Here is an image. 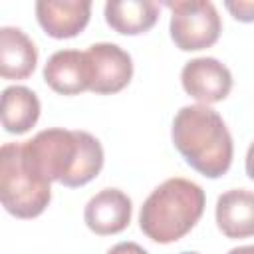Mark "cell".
<instances>
[{"mask_svg":"<svg viewBox=\"0 0 254 254\" xmlns=\"http://www.w3.org/2000/svg\"><path fill=\"white\" fill-rule=\"evenodd\" d=\"M26 163L48 183L77 189L103 169V147L87 131L52 127L22 143Z\"/></svg>","mask_w":254,"mask_h":254,"instance_id":"obj_1","label":"cell"},{"mask_svg":"<svg viewBox=\"0 0 254 254\" xmlns=\"http://www.w3.org/2000/svg\"><path fill=\"white\" fill-rule=\"evenodd\" d=\"M171 137L183 159L202 177L218 179L232 165V135L224 119L208 105L181 107L173 119Z\"/></svg>","mask_w":254,"mask_h":254,"instance_id":"obj_2","label":"cell"},{"mask_svg":"<svg viewBox=\"0 0 254 254\" xmlns=\"http://www.w3.org/2000/svg\"><path fill=\"white\" fill-rule=\"evenodd\" d=\"M204 190L183 177L161 183L139 212L141 232L159 244H171L189 234L204 212Z\"/></svg>","mask_w":254,"mask_h":254,"instance_id":"obj_3","label":"cell"},{"mask_svg":"<svg viewBox=\"0 0 254 254\" xmlns=\"http://www.w3.org/2000/svg\"><path fill=\"white\" fill-rule=\"evenodd\" d=\"M52 183L44 181L26 163L22 143H6L0 149V200L16 218L40 216L52 200Z\"/></svg>","mask_w":254,"mask_h":254,"instance_id":"obj_4","label":"cell"},{"mask_svg":"<svg viewBox=\"0 0 254 254\" xmlns=\"http://www.w3.org/2000/svg\"><path fill=\"white\" fill-rule=\"evenodd\" d=\"M171 10V40L183 52H196L218 42L222 22L216 6L206 0H175L165 2Z\"/></svg>","mask_w":254,"mask_h":254,"instance_id":"obj_5","label":"cell"},{"mask_svg":"<svg viewBox=\"0 0 254 254\" xmlns=\"http://www.w3.org/2000/svg\"><path fill=\"white\" fill-rule=\"evenodd\" d=\"M85 54L91 71L89 91L109 95L127 87L133 77V60L123 48H119L117 44L99 42L89 46Z\"/></svg>","mask_w":254,"mask_h":254,"instance_id":"obj_6","label":"cell"},{"mask_svg":"<svg viewBox=\"0 0 254 254\" xmlns=\"http://www.w3.org/2000/svg\"><path fill=\"white\" fill-rule=\"evenodd\" d=\"M183 89L202 105L218 103L232 89L230 69L216 58H194L183 65Z\"/></svg>","mask_w":254,"mask_h":254,"instance_id":"obj_7","label":"cell"},{"mask_svg":"<svg viewBox=\"0 0 254 254\" xmlns=\"http://www.w3.org/2000/svg\"><path fill=\"white\" fill-rule=\"evenodd\" d=\"M91 16L89 0H38L36 18L42 30L56 38L67 40L81 34Z\"/></svg>","mask_w":254,"mask_h":254,"instance_id":"obj_8","label":"cell"},{"mask_svg":"<svg viewBox=\"0 0 254 254\" xmlns=\"http://www.w3.org/2000/svg\"><path fill=\"white\" fill-rule=\"evenodd\" d=\"M131 198L119 189H103L93 194L83 210L87 228L99 236H109L125 230L131 222Z\"/></svg>","mask_w":254,"mask_h":254,"instance_id":"obj_9","label":"cell"},{"mask_svg":"<svg viewBox=\"0 0 254 254\" xmlns=\"http://www.w3.org/2000/svg\"><path fill=\"white\" fill-rule=\"evenodd\" d=\"M46 83L60 95H77L91 87L89 60L79 50H60L44 65Z\"/></svg>","mask_w":254,"mask_h":254,"instance_id":"obj_10","label":"cell"},{"mask_svg":"<svg viewBox=\"0 0 254 254\" xmlns=\"http://www.w3.org/2000/svg\"><path fill=\"white\" fill-rule=\"evenodd\" d=\"M216 224L226 238L254 236V192L232 189L216 200Z\"/></svg>","mask_w":254,"mask_h":254,"instance_id":"obj_11","label":"cell"},{"mask_svg":"<svg viewBox=\"0 0 254 254\" xmlns=\"http://www.w3.org/2000/svg\"><path fill=\"white\" fill-rule=\"evenodd\" d=\"M38 64L36 44L20 28H0V75L4 79H26Z\"/></svg>","mask_w":254,"mask_h":254,"instance_id":"obj_12","label":"cell"},{"mask_svg":"<svg viewBox=\"0 0 254 254\" xmlns=\"http://www.w3.org/2000/svg\"><path fill=\"white\" fill-rule=\"evenodd\" d=\"M157 20L159 4L153 0H109L105 4V22L123 36L145 34Z\"/></svg>","mask_w":254,"mask_h":254,"instance_id":"obj_13","label":"cell"},{"mask_svg":"<svg viewBox=\"0 0 254 254\" xmlns=\"http://www.w3.org/2000/svg\"><path fill=\"white\" fill-rule=\"evenodd\" d=\"M2 127L12 135H22L30 131L40 117L38 95L24 85H10L2 91Z\"/></svg>","mask_w":254,"mask_h":254,"instance_id":"obj_14","label":"cell"},{"mask_svg":"<svg viewBox=\"0 0 254 254\" xmlns=\"http://www.w3.org/2000/svg\"><path fill=\"white\" fill-rule=\"evenodd\" d=\"M226 10L238 22H254V0H228Z\"/></svg>","mask_w":254,"mask_h":254,"instance_id":"obj_15","label":"cell"},{"mask_svg":"<svg viewBox=\"0 0 254 254\" xmlns=\"http://www.w3.org/2000/svg\"><path fill=\"white\" fill-rule=\"evenodd\" d=\"M107 254H149V252L137 242H119L113 248H109Z\"/></svg>","mask_w":254,"mask_h":254,"instance_id":"obj_16","label":"cell"},{"mask_svg":"<svg viewBox=\"0 0 254 254\" xmlns=\"http://www.w3.org/2000/svg\"><path fill=\"white\" fill-rule=\"evenodd\" d=\"M246 175L254 181V141L250 143L248 153H246Z\"/></svg>","mask_w":254,"mask_h":254,"instance_id":"obj_17","label":"cell"},{"mask_svg":"<svg viewBox=\"0 0 254 254\" xmlns=\"http://www.w3.org/2000/svg\"><path fill=\"white\" fill-rule=\"evenodd\" d=\"M228 254H254V244H248V246H238V248H232V250H228Z\"/></svg>","mask_w":254,"mask_h":254,"instance_id":"obj_18","label":"cell"},{"mask_svg":"<svg viewBox=\"0 0 254 254\" xmlns=\"http://www.w3.org/2000/svg\"><path fill=\"white\" fill-rule=\"evenodd\" d=\"M179 254H198V252H179Z\"/></svg>","mask_w":254,"mask_h":254,"instance_id":"obj_19","label":"cell"}]
</instances>
